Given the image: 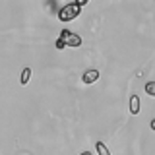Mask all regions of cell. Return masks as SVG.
<instances>
[{
  "mask_svg": "<svg viewBox=\"0 0 155 155\" xmlns=\"http://www.w3.org/2000/svg\"><path fill=\"white\" fill-rule=\"evenodd\" d=\"M99 80V70H87L84 76H81V81H84V84H95V81Z\"/></svg>",
  "mask_w": 155,
  "mask_h": 155,
  "instance_id": "3",
  "label": "cell"
},
{
  "mask_svg": "<svg viewBox=\"0 0 155 155\" xmlns=\"http://www.w3.org/2000/svg\"><path fill=\"white\" fill-rule=\"evenodd\" d=\"M130 113L132 114H138L140 113V97L138 95H130Z\"/></svg>",
  "mask_w": 155,
  "mask_h": 155,
  "instance_id": "4",
  "label": "cell"
},
{
  "mask_svg": "<svg viewBox=\"0 0 155 155\" xmlns=\"http://www.w3.org/2000/svg\"><path fill=\"white\" fill-rule=\"evenodd\" d=\"M95 149H97V153H99V155H110V151L107 149V145L103 142H97L95 143Z\"/></svg>",
  "mask_w": 155,
  "mask_h": 155,
  "instance_id": "6",
  "label": "cell"
},
{
  "mask_svg": "<svg viewBox=\"0 0 155 155\" xmlns=\"http://www.w3.org/2000/svg\"><path fill=\"white\" fill-rule=\"evenodd\" d=\"M84 4H85V0H81V2H70L66 6H62L60 12H58V19L60 21H72L76 16H80V10Z\"/></svg>",
  "mask_w": 155,
  "mask_h": 155,
  "instance_id": "2",
  "label": "cell"
},
{
  "mask_svg": "<svg viewBox=\"0 0 155 155\" xmlns=\"http://www.w3.org/2000/svg\"><path fill=\"white\" fill-rule=\"evenodd\" d=\"M56 48H66V47H74V48H78V47H81V39H80V35H76V33H72V31H68V29H62V33H60V37L56 39V45H54Z\"/></svg>",
  "mask_w": 155,
  "mask_h": 155,
  "instance_id": "1",
  "label": "cell"
},
{
  "mask_svg": "<svg viewBox=\"0 0 155 155\" xmlns=\"http://www.w3.org/2000/svg\"><path fill=\"white\" fill-rule=\"evenodd\" d=\"M80 155H93L91 151H84V153H80Z\"/></svg>",
  "mask_w": 155,
  "mask_h": 155,
  "instance_id": "8",
  "label": "cell"
},
{
  "mask_svg": "<svg viewBox=\"0 0 155 155\" xmlns=\"http://www.w3.org/2000/svg\"><path fill=\"white\" fill-rule=\"evenodd\" d=\"M145 91H147V95H155V84L153 81H147V84H145Z\"/></svg>",
  "mask_w": 155,
  "mask_h": 155,
  "instance_id": "7",
  "label": "cell"
},
{
  "mask_svg": "<svg viewBox=\"0 0 155 155\" xmlns=\"http://www.w3.org/2000/svg\"><path fill=\"white\" fill-rule=\"evenodd\" d=\"M29 78H31V68H23V72H21V85H27L29 84Z\"/></svg>",
  "mask_w": 155,
  "mask_h": 155,
  "instance_id": "5",
  "label": "cell"
}]
</instances>
